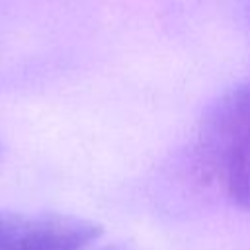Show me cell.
I'll use <instances>...</instances> for the list:
<instances>
[{
    "label": "cell",
    "mask_w": 250,
    "mask_h": 250,
    "mask_svg": "<svg viewBox=\"0 0 250 250\" xmlns=\"http://www.w3.org/2000/svg\"><path fill=\"white\" fill-rule=\"evenodd\" d=\"M102 232V225L76 215L0 211V250H84Z\"/></svg>",
    "instance_id": "1"
},
{
    "label": "cell",
    "mask_w": 250,
    "mask_h": 250,
    "mask_svg": "<svg viewBox=\"0 0 250 250\" xmlns=\"http://www.w3.org/2000/svg\"><path fill=\"white\" fill-rule=\"evenodd\" d=\"M201 145L213 164L234 152H250V80L223 94L207 109Z\"/></svg>",
    "instance_id": "2"
},
{
    "label": "cell",
    "mask_w": 250,
    "mask_h": 250,
    "mask_svg": "<svg viewBox=\"0 0 250 250\" xmlns=\"http://www.w3.org/2000/svg\"><path fill=\"white\" fill-rule=\"evenodd\" d=\"M223 176L230 199L250 213V152H236L213 164Z\"/></svg>",
    "instance_id": "3"
},
{
    "label": "cell",
    "mask_w": 250,
    "mask_h": 250,
    "mask_svg": "<svg viewBox=\"0 0 250 250\" xmlns=\"http://www.w3.org/2000/svg\"><path fill=\"white\" fill-rule=\"evenodd\" d=\"M98 250H129V248H125L121 244H111V246H104V248H98Z\"/></svg>",
    "instance_id": "4"
}]
</instances>
